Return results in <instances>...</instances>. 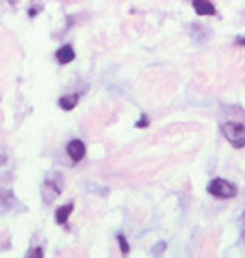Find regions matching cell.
<instances>
[{
    "label": "cell",
    "mask_w": 245,
    "mask_h": 258,
    "mask_svg": "<svg viewBox=\"0 0 245 258\" xmlns=\"http://www.w3.org/2000/svg\"><path fill=\"white\" fill-rule=\"evenodd\" d=\"M208 193L217 196V198L228 200L237 195V186L232 184L230 181H227V179L215 178L213 181H210V184H208Z\"/></svg>",
    "instance_id": "cell-2"
},
{
    "label": "cell",
    "mask_w": 245,
    "mask_h": 258,
    "mask_svg": "<svg viewBox=\"0 0 245 258\" xmlns=\"http://www.w3.org/2000/svg\"><path fill=\"white\" fill-rule=\"evenodd\" d=\"M12 203H14L12 193L0 189V213H5V211H9L10 208H12Z\"/></svg>",
    "instance_id": "cell-6"
},
{
    "label": "cell",
    "mask_w": 245,
    "mask_h": 258,
    "mask_svg": "<svg viewBox=\"0 0 245 258\" xmlns=\"http://www.w3.org/2000/svg\"><path fill=\"white\" fill-rule=\"evenodd\" d=\"M67 154L71 156L72 161H81L86 154V146L81 139H72V141L67 144Z\"/></svg>",
    "instance_id": "cell-3"
},
{
    "label": "cell",
    "mask_w": 245,
    "mask_h": 258,
    "mask_svg": "<svg viewBox=\"0 0 245 258\" xmlns=\"http://www.w3.org/2000/svg\"><path fill=\"white\" fill-rule=\"evenodd\" d=\"M118 240H119V243H121V251H123V253H128V243H126V241H124V236H121V235H119L118 236Z\"/></svg>",
    "instance_id": "cell-10"
},
{
    "label": "cell",
    "mask_w": 245,
    "mask_h": 258,
    "mask_svg": "<svg viewBox=\"0 0 245 258\" xmlns=\"http://www.w3.org/2000/svg\"><path fill=\"white\" fill-rule=\"evenodd\" d=\"M4 163H5V156H4V154H0V166H2Z\"/></svg>",
    "instance_id": "cell-11"
},
{
    "label": "cell",
    "mask_w": 245,
    "mask_h": 258,
    "mask_svg": "<svg viewBox=\"0 0 245 258\" xmlns=\"http://www.w3.org/2000/svg\"><path fill=\"white\" fill-rule=\"evenodd\" d=\"M222 133L233 148H245V124L242 122H225L222 124Z\"/></svg>",
    "instance_id": "cell-1"
},
{
    "label": "cell",
    "mask_w": 245,
    "mask_h": 258,
    "mask_svg": "<svg viewBox=\"0 0 245 258\" xmlns=\"http://www.w3.org/2000/svg\"><path fill=\"white\" fill-rule=\"evenodd\" d=\"M238 44H240V45H245V37H240V39H238Z\"/></svg>",
    "instance_id": "cell-12"
},
{
    "label": "cell",
    "mask_w": 245,
    "mask_h": 258,
    "mask_svg": "<svg viewBox=\"0 0 245 258\" xmlns=\"http://www.w3.org/2000/svg\"><path fill=\"white\" fill-rule=\"evenodd\" d=\"M56 57H57V60H59L61 64H69L76 57L74 49H72L71 45H64V47H61L59 50H57Z\"/></svg>",
    "instance_id": "cell-5"
},
{
    "label": "cell",
    "mask_w": 245,
    "mask_h": 258,
    "mask_svg": "<svg viewBox=\"0 0 245 258\" xmlns=\"http://www.w3.org/2000/svg\"><path fill=\"white\" fill-rule=\"evenodd\" d=\"M77 104V96L72 94V96H64L59 99V106L62 107L64 111H71L72 107H76Z\"/></svg>",
    "instance_id": "cell-8"
},
{
    "label": "cell",
    "mask_w": 245,
    "mask_h": 258,
    "mask_svg": "<svg viewBox=\"0 0 245 258\" xmlns=\"http://www.w3.org/2000/svg\"><path fill=\"white\" fill-rule=\"evenodd\" d=\"M72 208H74V206H72L71 203L66 205V206H61V208L56 211V221H57V223H59V225L66 223L67 218H69V215L72 213Z\"/></svg>",
    "instance_id": "cell-7"
},
{
    "label": "cell",
    "mask_w": 245,
    "mask_h": 258,
    "mask_svg": "<svg viewBox=\"0 0 245 258\" xmlns=\"http://www.w3.org/2000/svg\"><path fill=\"white\" fill-rule=\"evenodd\" d=\"M238 226H240V233H242V241L245 243V213H242L240 220H238Z\"/></svg>",
    "instance_id": "cell-9"
},
{
    "label": "cell",
    "mask_w": 245,
    "mask_h": 258,
    "mask_svg": "<svg viewBox=\"0 0 245 258\" xmlns=\"http://www.w3.org/2000/svg\"><path fill=\"white\" fill-rule=\"evenodd\" d=\"M193 9L198 15H215L217 10L210 0H193Z\"/></svg>",
    "instance_id": "cell-4"
}]
</instances>
